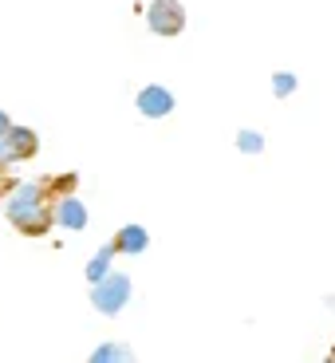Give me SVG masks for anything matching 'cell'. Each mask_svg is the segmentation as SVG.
Here are the masks:
<instances>
[{
	"mask_svg": "<svg viewBox=\"0 0 335 363\" xmlns=\"http://www.w3.org/2000/svg\"><path fill=\"white\" fill-rule=\"evenodd\" d=\"M36 150H40L36 130H28V127L0 130V166H12V162H20V158H32Z\"/></svg>",
	"mask_w": 335,
	"mask_h": 363,
	"instance_id": "4",
	"label": "cell"
},
{
	"mask_svg": "<svg viewBox=\"0 0 335 363\" xmlns=\"http://www.w3.org/2000/svg\"><path fill=\"white\" fill-rule=\"evenodd\" d=\"M110 257H115V249L103 245V253H99V257H91V261H87V281H91V284L103 281V277L110 272Z\"/></svg>",
	"mask_w": 335,
	"mask_h": 363,
	"instance_id": "9",
	"label": "cell"
},
{
	"mask_svg": "<svg viewBox=\"0 0 335 363\" xmlns=\"http://www.w3.org/2000/svg\"><path fill=\"white\" fill-rule=\"evenodd\" d=\"M146 24L154 36H181V28H186V9H181L178 0H154L150 9H146Z\"/></svg>",
	"mask_w": 335,
	"mask_h": 363,
	"instance_id": "3",
	"label": "cell"
},
{
	"mask_svg": "<svg viewBox=\"0 0 335 363\" xmlns=\"http://www.w3.org/2000/svg\"><path fill=\"white\" fill-rule=\"evenodd\" d=\"M146 245H150V233H146L142 225H123L115 233V241H110L115 253H142Z\"/></svg>",
	"mask_w": 335,
	"mask_h": 363,
	"instance_id": "7",
	"label": "cell"
},
{
	"mask_svg": "<svg viewBox=\"0 0 335 363\" xmlns=\"http://www.w3.org/2000/svg\"><path fill=\"white\" fill-rule=\"evenodd\" d=\"M130 300V277L127 272H115L110 269L103 281H95V289H91V304L103 312V316H118V312L127 308Z\"/></svg>",
	"mask_w": 335,
	"mask_h": 363,
	"instance_id": "2",
	"label": "cell"
},
{
	"mask_svg": "<svg viewBox=\"0 0 335 363\" xmlns=\"http://www.w3.org/2000/svg\"><path fill=\"white\" fill-rule=\"evenodd\" d=\"M4 218L12 221V229L28 237H44L52 229V206H47V194L40 182H20L8 186V201H4Z\"/></svg>",
	"mask_w": 335,
	"mask_h": 363,
	"instance_id": "1",
	"label": "cell"
},
{
	"mask_svg": "<svg viewBox=\"0 0 335 363\" xmlns=\"http://www.w3.org/2000/svg\"><path fill=\"white\" fill-rule=\"evenodd\" d=\"M91 363H135V352L127 344H99L91 352Z\"/></svg>",
	"mask_w": 335,
	"mask_h": 363,
	"instance_id": "8",
	"label": "cell"
},
{
	"mask_svg": "<svg viewBox=\"0 0 335 363\" xmlns=\"http://www.w3.org/2000/svg\"><path fill=\"white\" fill-rule=\"evenodd\" d=\"M272 91H276L280 99H288L292 91H296V75H292V72H280V75H272Z\"/></svg>",
	"mask_w": 335,
	"mask_h": 363,
	"instance_id": "12",
	"label": "cell"
},
{
	"mask_svg": "<svg viewBox=\"0 0 335 363\" xmlns=\"http://www.w3.org/2000/svg\"><path fill=\"white\" fill-rule=\"evenodd\" d=\"M8 127H12V118L4 115V111H0V130H8Z\"/></svg>",
	"mask_w": 335,
	"mask_h": 363,
	"instance_id": "13",
	"label": "cell"
},
{
	"mask_svg": "<svg viewBox=\"0 0 335 363\" xmlns=\"http://www.w3.org/2000/svg\"><path fill=\"white\" fill-rule=\"evenodd\" d=\"M138 111H142L146 118H166L174 111V95L166 87H158V83H150V87H142L138 91Z\"/></svg>",
	"mask_w": 335,
	"mask_h": 363,
	"instance_id": "5",
	"label": "cell"
},
{
	"mask_svg": "<svg viewBox=\"0 0 335 363\" xmlns=\"http://www.w3.org/2000/svg\"><path fill=\"white\" fill-rule=\"evenodd\" d=\"M52 218H55V225H64V229H83L87 225V206L79 198H72V194H64L52 206Z\"/></svg>",
	"mask_w": 335,
	"mask_h": 363,
	"instance_id": "6",
	"label": "cell"
},
{
	"mask_svg": "<svg viewBox=\"0 0 335 363\" xmlns=\"http://www.w3.org/2000/svg\"><path fill=\"white\" fill-rule=\"evenodd\" d=\"M237 150H245V155H261L264 138L256 135V130H241V135H237Z\"/></svg>",
	"mask_w": 335,
	"mask_h": 363,
	"instance_id": "11",
	"label": "cell"
},
{
	"mask_svg": "<svg viewBox=\"0 0 335 363\" xmlns=\"http://www.w3.org/2000/svg\"><path fill=\"white\" fill-rule=\"evenodd\" d=\"M75 182H79L75 174H59V178H44L40 186H44V194L52 198V194H72V190H75Z\"/></svg>",
	"mask_w": 335,
	"mask_h": 363,
	"instance_id": "10",
	"label": "cell"
},
{
	"mask_svg": "<svg viewBox=\"0 0 335 363\" xmlns=\"http://www.w3.org/2000/svg\"><path fill=\"white\" fill-rule=\"evenodd\" d=\"M324 363H331V359H324Z\"/></svg>",
	"mask_w": 335,
	"mask_h": 363,
	"instance_id": "14",
	"label": "cell"
}]
</instances>
